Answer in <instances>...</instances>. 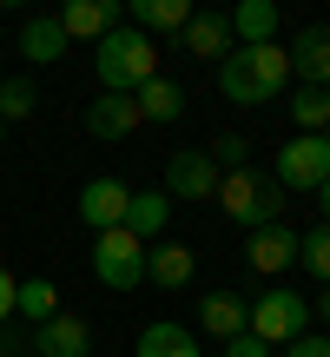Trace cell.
<instances>
[{
    "instance_id": "obj_7",
    "label": "cell",
    "mask_w": 330,
    "mask_h": 357,
    "mask_svg": "<svg viewBox=\"0 0 330 357\" xmlns=\"http://www.w3.org/2000/svg\"><path fill=\"white\" fill-rule=\"evenodd\" d=\"M126 205H132L126 178H86V185H79V218L93 225V238L113 231V225H126Z\"/></svg>"
},
{
    "instance_id": "obj_19",
    "label": "cell",
    "mask_w": 330,
    "mask_h": 357,
    "mask_svg": "<svg viewBox=\"0 0 330 357\" xmlns=\"http://www.w3.org/2000/svg\"><path fill=\"white\" fill-rule=\"evenodd\" d=\"M66 47H73V40L60 33V20H53V13H40V20L20 26V60H33V66H53Z\"/></svg>"
},
{
    "instance_id": "obj_11",
    "label": "cell",
    "mask_w": 330,
    "mask_h": 357,
    "mask_svg": "<svg viewBox=\"0 0 330 357\" xmlns=\"http://www.w3.org/2000/svg\"><path fill=\"white\" fill-rule=\"evenodd\" d=\"M33 351L40 357H93V324L73 318V311H60V318L33 324Z\"/></svg>"
},
{
    "instance_id": "obj_34",
    "label": "cell",
    "mask_w": 330,
    "mask_h": 357,
    "mask_svg": "<svg viewBox=\"0 0 330 357\" xmlns=\"http://www.w3.org/2000/svg\"><path fill=\"white\" fill-rule=\"evenodd\" d=\"M0 357H13V351H7V344H0Z\"/></svg>"
},
{
    "instance_id": "obj_32",
    "label": "cell",
    "mask_w": 330,
    "mask_h": 357,
    "mask_svg": "<svg viewBox=\"0 0 330 357\" xmlns=\"http://www.w3.org/2000/svg\"><path fill=\"white\" fill-rule=\"evenodd\" d=\"M317 205H324V225H330V178H324V185H317Z\"/></svg>"
},
{
    "instance_id": "obj_30",
    "label": "cell",
    "mask_w": 330,
    "mask_h": 357,
    "mask_svg": "<svg viewBox=\"0 0 330 357\" xmlns=\"http://www.w3.org/2000/svg\"><path fill=\"white\" fill-rule=\"evenodd\" d=\"M13 291H20V278H13V271H7V265H0V324H7V318H13Z\"/></svg>"
},
{
    "instance_id": "obj_28",
    "label": "cell",
    "mask_w": 330,
    "mask_h": 357,
    "mask_svg": "<svg viewBox=\"0 0 330 357\" xmlns=\"http://www.w3.org/2000/svg\"><path fill=\"white\" fill-rule=\"evenodd\" d=\"M278 357H330V337H324V331H304L297 344H284Z\"/></svg>"
},
{
    "instance_id": "obj_25",
    "label": "cell",
    "mask_w": 330,
    "mask_h": 357,
    "mask_svg": "<svg viewBox=\"0 0 330 357\" xmlns=\"http://www.w3.org/2000/svg\"><path fill=\"white\" fill-rule=\"evenodd\" d=\"M297 265H304L317 284H330V225H317V231H297Z\"/></svg>"
},
{
    "instance_id": "obj_9",
    "label": "cell",
    "mask_w": 330,
    "mask_h": 357,
    "mask_svg": "<svg viewBox=\"0 0 330 357\" xmlns=\"http://www.w3.org/2000/svg\"><path fill=\"white\" fill-rule=\"evenodd\" d=\"M284 60H291V79L330 93V26H304V33H291Z\"/></svg>"
},
{
    "instance_id": "obj_21",
    "label": "cell",
    "mask_w": 330,
    "mask_h": 357,
    "mask_svg": "<svg viewBox=\"0 0 330 357\" xmlns=\"http://www.w3.org/2000/svg\"><path fill=\"white\" fill-rule=\"evenodd\" d=\"M132 357H198V337H191L185 324H146Z\"/></svg>"
},
{
    "instance_id": "obj_22",
    "label": "cell",
    "mask_w": 330,
    "mask_h": 357,
    "mask_svg": "<svg viewBox=\"0 0 330 357\" xmlns=\"http://www.w3.org/2000/svg\"><path fill=\"white\" fill-rule=\"evenodd\" d=\"M185 20H191L185 0H132V26H139L146 40H152V33H178Z\"/></svg>"
},
{
    "instance_id": "obj_20",
    "label": "cell",
    "mask_w": 330,
    "mask_h": 357,
    "mask_svg": "<svg viewBox=\"0 0 330 357\" xmlns=\"http://www.w3.org/2000/svg\"><path fill=\"white\" fill-rule=\"evenodd\" d=\"M165 225H172V199H165V192H132V205H126V231L132 238L152 245Z\"/></svg>"
},
{
    "instance_id": "obj_12",
    "label": "cell",
    "mask_w": 330,
    "mask_h": 357,
    "mask_svg": "<svg viewBox=\"0 0 330 357\" xmlns=\"http://www.w3.org/2000/svg\"><path fill=\"white\" fill-rule=\"evenodd\" d=\"M244 324H251V298H238V291H205V298H198V331H205V337L231 344Z\"/></svg>"
},
{
    "instance_id": "obj_23",
    "label": "cell",
    "mask_w": 330,
    "mask_h": 357,
    "mask_svg": "<svg viewBox=\"0 0 330 357\" xmlns=\"http://www.w3.org/2000/svg\"><path fill=\"white\" fill-rule=\"evenodd\" d=\"M13 318H26V324H47V318H60V291H53L47 278H26L20 291H13Z\"/></svg>"
},
{
    "instance_id": "obj_17",
    "label": "cell",
    "mask_w": 330,
    "mask_h": 357,
    "mask_svg": "<svg viewBox=\"0 0 330 357\" xmlns=\"http://www.w3.org/2000/svg\"><path fill=\"white\" fill-rule=\"evenodd\" d=\"M146 278H152L159 291H185V284L198 278L191 245H146Z\"/></svg>"
},
{
    "instance_id": "obj_31",
    "label": "cell",
    "mask_w": 330,
    "mask_h": 357,
    "mask_svg": "<svg viewBox=\"0 0 330 357\" xmlns=\"http://www.w3.org/2000/svg\"><path fill=\"white\" fill-rule=\"evenodd\" d=\"M311 311H317V318L330 324V284H317V298H311Z\"/></svg>"
},
{
    "instance_id": "obj_13",
    "label": "cell",
    "mask_w": 330,
    "mask_h": 357,
    "mask_svg": "<svg viewBox=\"0 0 330 357\" xmlns=\"http://www.w3.org/2000/svg\"><path fill=\"white\" fill-rule=\"evenodd\" d=\"M53 20H60L66 40H93V47H100V40L119 26V7H113V0H66Z\"/></svg>"
},
{
    "instance_id": "obj_29",
    "label": "cell",
    "mask_w": 330,
    "mask_h": 357,
    "mask_svg": "<svg viewBox=\"0 0 330 357\" xmlns=\"http://www.w3.org/2000/svg\"><path fill=\"white\" fill-rule=\"evenodd\" d=\"M225 357H271V344H258L251 331H238V337H231V344H225Z\"/></svg>"
},
{
    "instance_id": "obj_4",
    "label": "cell",
    "mask_w": 330,
    "mask_h": 357,
    "mask_svg": "<svg viewBox=\"0 0 330 357\" xmlns=\"http://www.w3.org/2000/svg\"><path fill=\"white\" fill-rule=\"evenodd\" d=\"M93 278H100L106 291H139L146 284V245L132 238L126 225L100 231V238H93Z\"/></svg>"
},
{
    "instance_id": "obj_6",
    "label": "cell",
    "mask_w": 330,
    "mask_h": 357,
    "mask_svg": "<svg viewBox=\"0 0 330 357\" xmlns=\"http://www.w3.org/2000/svg\"><path fill=\"white\" fill-rule=\"evenodd\" d=\"M218 178L225 172L212 166V153H205V146H185V153L165 159V199H191V205L218 199Z\"/></svg>"
},
{
    "instance_id": "obj_15",
    "label": "cell",
    "mask_w": 330,
    "mask_h": 357,
    "mask_svg": "<svg viewBox=\"0 0 330 357\" xmlns=\"http://www.w3.org/2000/svg\"><path fill=\"white\" fill-rule=\"evenodd\" d=\"M225 20H231V47H271L278 40V0H238Z\"/></svg>"
},
{
    "instance_id": "obj_2",
    "label": "cell",
    "mask_w": 330,
    "mask_h": 357,
    "mask_svg": "<svg viewBox=\"0 0 330 357\" xmlns=\"http://www.w3.org/2000/svg\"><path fill=\"white\" fill-rule=\"evenodd\" d=\"M218 205H225L231 225L258 231V225H278V212H284V185H278L271 172L244 166V172H225V178H218Z\"/></svg>"
},
{
    "instance_id": "obj_18",
    "label": "cell",
    "mask_w": 330,
    "mask_h": 357,
    "mask_svg": "<svg viewBox=\"0 0 330 357\" xmlns=\"http://www.w3.org/2000/svg\"><path fill=\"white\" fill-rule=\"evenodd\" d=\"M132 106H139V119H152V126H172V119L185 113V86L165 79V73H152L139 93H132Z\"/></svg>"
},
{
    "instance_id": "obj_27",
    "label": "cell",
    "mask_w": 330,
    "mask_h": 357,
    "mask_svg": "<svg viewBox=\"0 0 330 357\" xmlns=\"http://www.w3.org/2000/svg\"><path fill=\"white\" fill-rule=\"evenodd\" d=\"M205 153H212L218 172H244V166H251V139H244V132H218Z\"/></svg>"
},
{
    "instance_id": "obj_10",
    "label": "cell",
    "mask_w": 330,
    "mask_h": 357,
    "mask_svg": "<svg viewBox=\"0 0 330 357\" xmlns=\"http://www.w3.org/2000/svg\"><path fill=\"white\" fill-rule=\"evenodd\" d=\"M146 119H139V106H132V93H100V100L86 106V132L93 139H106V146H119V139H132Z\"/></svg>"
},
{
    "instance_id": "obj_1",
    "label": "cell",
    "mask_w": 330,
    "mask_h": 357,
    "mask_svg": "<svg viewBox=\"0 0 330 357\" xmlns=\"http://www.w3.org/2000/svg\"><path fill=\"white\" fill-rule=\"evenodd\" d=\"M93 73H100L106 93H139L146 79L159 73V47L139 33V26H113V33L93 47Z\"/></svg>"
},
{
    "instance_id": "obj_24",
    "label": "cell",
    "mask_w": 330,
    "mask_h": 357,
    "mask_svg": "<svg viewBox=\"0 0 330 357\" xmlns=\"http://www.w3.org/2000/svg\"><path fill=\"white\" fill-rule=\"evenodd\" d=\"M291 119H297V132L317 139V132L330 126V93H324V86H297V93H291Z\"/></svg>"
},
{
    "instance_id": "obj_5",
    "label": "cell",
    "mask_w": 330,
    "mask_h": 357,
    "mask_svg": "<svg viewBox=\"0 0 330 357\" xmlns=\"http://www.w3.org/2000/svg\"><path fill=\"white\" fill-rule=\"evenodd\" d=\"M271 178H278L284 192H317L330 178V146L311 139V132H297V139H284L278 166H271Z\"/></svg>"
},
{
    "instance_id": "obj_26",
    "label": "cell",
    "mask_w": 330,
    "mask_h": 357,
    "mask_svg": "<svg viewBox=\"0 0 330 357\" xmlns=\"http://www.w3.org/2000/svg\"><path fill=\"white\" fill-rule=\"evenodd\" d=\"M33 106H40V86L33 79H0V126H7V119H33Z\"/></svg>"
},
{
    "instance_id": "obj_16",
    "label": "cell",
    "mask_w": 330,
    "mask_h": 357,
    "mask_svg": "<svg viewBox=\"0 0 330 357\" xmlns=\"http://www.w3.org/2000/svg\"><path fill=\"white\" fill-rule=\"evenodd\" d=\"M244 73H251L258 106H265V100H278V93L291 86V60H284V47H278V40H271V47H244Z\"/></svg>"
},
{
    "instance_id": "obj_33",
    "label": "cell",
    "mask_w": 330,
    "mask_h": 357,
    "mask_svg": "<svg viewBox=\"0 0 330 357\" xmlns=\"http://www.w3.org/2000/svg\"><path fill=\"white\" fill-rule=\"evenodd\" d=\"M317 139H324V146H330V126H324V132H317Z\"/></svg>"
},
{
    "instance_id": "obj_14",
    "label": "cell",
    "mask_w": 330,
    "mask_h": 357,
    "mask_svg": "<svg viewBox=\"0 0 330 357\" xmlns=\"http://www.w3.org/2000/svg\"><path fill=\"white\" fill-rule=\"evenodd\" d=\"M178 47H185L191 60H225V53H231V20H225V13H205V7H198L185 26H178Z\"/></svg>"
},
{
    "instance_id": "obj_3",
    "label": "cell",
    "mask_w": 330,
    "mask_h": 357,
    "mask_svg": "<svg viewBox=\"0 0 330 357\" xmlns=\"http://www.w3.org/2000/svg\"><path fill=\"white\" fill-rule=\"evenodd\" d=\"M304 324H311V298L291 291V284H271L265 298H251V324H244V331H251L258 344L284 351V344H297V337H304Z\"/></svg>"
},
{
    "instance_id": "obj_8",
    "label": "cell",
    "mask_w": 330,
    "mask_h": 357,
    "mask_svg": "<svg viewBox=\"0 0 330 357\" xmlns=\"http://www.w3.org/2000/svg\"><path fill=\"white\" fill-rule=\"evenodd\" d=\"M244 265H251L258 278H278V271H291V265H297V231L284 225V218H278V225H258L251 245H244Z\"/></svg>"
}]
</instances>
